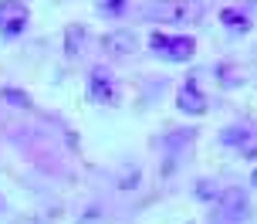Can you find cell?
<instances>
[{"instance_id": "cell-9", "label": "cell", "mask_w": 257, "mask_h": 224, "mask_svg": "<svg viewBox=\"0 0 257 224\" xmlns=\"http://www.w3.org/2000/svg\"><path fill=\"white\" fill-rule=\"evenodd\" d=\"M247 132H250V126H227V129L220 132V143H223V146H233V150H237V146L247 139Z\"/></svg>"}, {"instance_id": "cell-12", "label": "cell", "mask_w": 257, "mask_h": 224, "mask_svg": "<svg viewBox=\"0 0 257 224\" xmlns=\"http://www.w3.org/2000/svg\"><path fill=\"white\" fill-rule=\"evenodd\" d=\"M98 7H102V14H108V17H118V14L125 11V0H98Z\"/></svg>"}, {"instance_id": "cell-4", "label": "cell", "mask_w": 257, "mask_h": 224, "mask_svg": "<svg viewBox=\"0 0 257 224\" xmlns=\"http://www.w3.org/2000/svg\"><path fill=\"white\" fill-rule=\"evenodd\" d=\"M27 24H31V14L21 0H0V38H21Z\"/></svg>"}, {"instance_id": "cell-1", "label": "cell", "mask_w": 257, "mask_h": 224, "mask_svg": "<svg viewBox=\"0 0 257 224\" xmlns=\"http://www.w3.org/2000/svg\"><path fill=\"white\" fill-rule=\"evenodd\" d=\"M203 11V0H149V4H142L139 14L156 24H196Z\"/></svg>"}, {"instance_id": "cell-6", "label": "cell", "mask_w": 257, "mask_h": 224, "mask_svg": "<svg viewBox=\"0 0 257 224\" xmlns=\"http://www.w3.org/2000/svg\"><path fill=\"white\" fill-rule=\"evenodd\" d=\"M196 75H190V79L180 85V92H176V106L186 112V116H203L206 112V95L200 92V85H196Z\"/></svg>"}, {"instance_id": "cell-13", "label": "cell", "mask_w": 257, "mask_h": 224, "mask_svg": "<svg viewBox=\"0 0 257 224\" xmlns=\"http://www.w3.org/2000/svg\"><path fill=\"white\" fill-rule=\"evenodd\" d=\"M250 184H254V187H257V167H254V173H250Z\"/></svg>"}, {"instance_id": "cell-3", "label": "cell", "mask_w": 257, "mask_h": 224, "mask_svg": "<svg viewBox=\"0 0 257 224\" xmlns=\"http://www.w3.org/2000/svg\"><path fill=\"white\" fill-rule=\"evenodd\" d=\"M153 51L166 61H190L193 51H196V41L186 38V34H153L149 38Z\"/></svg>"}, {"instance_id": "cell-11", "label": "cell", "mask_w": 257, "mask_h": 224, "mask_svg": "<svg viewBox=\"0 0 257 224\" xmlns=\"http://www.w3.org/2000/svg\"><path fill=\"white\" fill-rule=\"evenodd\" d=\"M237 153H240L244 160H257V132H254V129L247 132V139L237 146Z\"/></svg>"}, {"instance_id": "cell-8", "label": "cell", "mask_w": 257, "mask_h": 224, "mask_svg": "<svg viewBox=\"0 0 257 224\" xmlns=\"http://www.w3.org/2000/svg\"><path fill=\"white\" fill-rule=\"evenodd\" d=\"M220 21H223V27H230L233 34H244V31H250V21H247L240 11H233V7H223Z\"/></svg>"}, {"instance_id": "cell-7", "label": "cell", "mask_w": 257, "mask_h": 224, "mask_svg": "<svg viewBox=\"0 0 257 224\" xmlns=\"http://www.w3.org/2000/svg\"><path fill=\"white\" fill-rule=\"evenodd\" d=\"M102 48L108 54H132L136 51V38H132L128 31H112V34L102 38Z\"/></svg>"}, {"instance_id": "cell-10", "label": "cell", "mask_w": 257, "mask_h": 224, "mask_svg": "<svg viewBox=\"0 0 257 224\" xmlns=\"http://www.w3.org/2000/svg\"><path fill=\"white\" fill-rule=\"evenodd\" d=\"M0 99H4V102H11V106H17V109H31V106H34V102H31V95L21 92V89H4Z\"/></svg>"}, {"instance_id": "cell-5", "label": "cell", "mask_w": 257, "mask_h": 224, "mask_svg": "<svg viewBox=\"0 0 257 224\" xmlns=\"http://www.w3.org/2000/svg\"><path fill=\"white\" fill-rule=\"evenodd\" d=\"M88 95L102 106H115L118 102V82L112 79V71L105 65H95L88 71Z\"/></svg>"}, {"instance_id": "cell-2", "label": "cell", "mask_w": 257, "mask_h": 224, "mask_svg": "<svg viewBox=\"0 0 257 224\" xmlns=\"http://www.w3.org/2000/svg\"><path fill=\"white\" fill-rule=\"evenodd\" d=\"M210 224H247V194L244 187H227L217 197Z\"/></svg>"}]
</instances>
